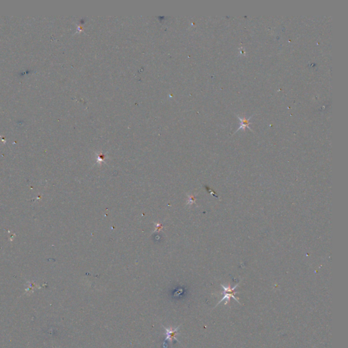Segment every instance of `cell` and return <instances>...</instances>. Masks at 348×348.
<instances>
[{
    "label": "cell",
    "mask_w": 348,
    "mask_h": 348,
    "mask_svg": "<svg viewBox=\"0 0 348 348\" xmlns=\"http://www.w3.org/2000/svg\"><path fill=\"white\" fill-rule=\"evenodd\" d=\"M239 120H240V121H241V125L240 128H239V129H241V128L242 127V126H243V128L246 127V126H248V127H249V126H248V124H249V120H246V118H243V119H241V118H239ZM249 128H250V127H249Z\"/></svg>",
    "instance_id": "3957f363"
},
{
    "label": "cell",
    "mask_w": 348,
    "mask_h": 348,
    "mask_svg": "<svg viewBox=\"0 0 348 348\" xmlns=\"http://www.w3.org/2000/svg\"><path fill=\"white\" fill-rule=\"evenodd\" d=\"M166 330V339H169L170 341H172L173 338L177 339L175 337L176 335H177L178 329H165Z\"/></svg>",
    "instance_id": "7a4b0ae2"
},
{
    "label": "cell",
    "mask_w": 348,
    "mask_h": 348,
    "mask_svg": "<svg viewBox=\"0 0 348 348\" xmlns=\"http://www.w3.org/2000/svg\"><path fill=\"white\" fill-rule=\"evenodd\" d=\"M222 286V288H224V290H225V296H224V297L222 298V300H221L220 302H222V300H225V298H227L229 300V298H230V297H232V298H234L235 300H237V298H236L235 297V296H234L235 294H233V291H234V290H235V288H236V287L237 286V285H236L234 287V288H231V289H230V288H229V287H228V288H226V287H225V286ZM237 301H238V300H237ZM238 302H239V301H238Z\"/></svg>",
    "instance_id": "6da1fadb"
}]
</instances>
